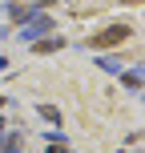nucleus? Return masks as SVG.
<instances>
[{
	"instance_id": "f257e3e1",
	"label": "nucleus",
	"mask_w": 145,
	"mask_h": 153,
	"mask_svg": "<svg viewBox=\"0 0 145 153\" xmlns=\"http://www.w3.org/2000/svg\"><path fill=\"white\" fill-rule=\"evenodd\" d=\"M125 36H129V24H117V28H105V32H101V36H93V45H117V40H125Z\"/></svg>"
},
{
	"instance_id": "f03ea898",
	"label": "nucleus",
	"mask_w": 145,
	"mask_h": 153,
	"mask_svg": "<svg viewBox=\"0 0 145 153\" xmlns=\"http://www.w3.org/2000/svg\"><path fill=\"white\" fill-rule=\"evenodd\" d=\"M53 28V20H48V16H32V28L24 32V36H36V32H48Z\"/></svg>"
},
{
	"instance_id": "7ed1b4c3",
	"label": "nucleus",
	"mask_w": 145,
	"mask_h": 153,
	"mask_svg": "<svg viewBox=\"0 0 145 153\" xmlns=\"http://www.w3.org/2000/svg\"><path fill=\"white\" fill-rule=\"evenodd\" d=\"M8 16H12V20H28V16H32V8H24V4H12V8H8Z\"/></svg>"
},
{
	"instance_id": "20e7f679",
	"label": "nucleus",
	"mask_w": 145,
	"mask_h": 153,
	"mask_svg": "<svg viewBox=\"0 0 145 153\" xmlns=\"http://www.w3.org/2000/svg\"><path fill=\"white\" fill-rule=\"evenodd\" d=\"M125 85H129V89H137V85H141V69H133V73H125Z\"/></svg>"
},
{
	"instance_id": "39448f33",
	"label": "nucleus",
	"mask_w": 145,
	"mask_h": 153,
	"mask_svg": "<svg viewBox=\"0 0 145 153\" xmlns=\"http://www.w3.org/2000/svg\"><path fill=\"white\" fill-rule=\"evenodd\" d=\"M61 48V40H45V45H36V53H57Z\"/></svg>"
},
{
	"instance_id": "423d86ee",
	"label": "nucleus",
	"mask_w": 145,
	"mask_h": 153,
	"mask_svg": "<svg viewBox=\"0 0 145 153\" xmlns=\"http://www.w3.org/2000/svg\"><path fill=\"white\" fill-rule=\"evenodd\" d=\"M40 117H45V121H61V113H57L53 105H45V109H40Z\"/></svg>"
}]
</instances>
